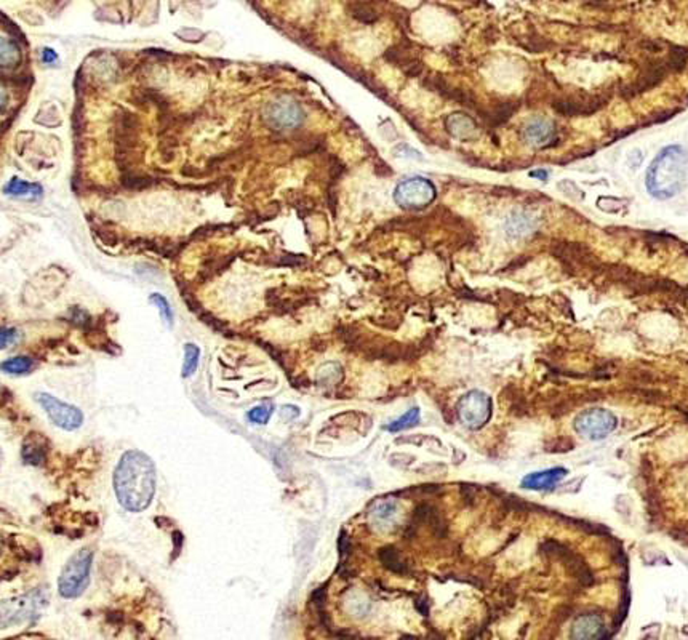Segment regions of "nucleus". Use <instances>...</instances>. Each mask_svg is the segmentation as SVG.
Masks as SVG:
<instances>
[{"mask_svg": "<svg viewBox=\"0 0 688 640\" xmlns=\"http://www.w3.org/2000/svg\"><path fill=\"white\" fill-rule=\"evenodd\" d=\"M118 503L130 512L148 509L156 493V464L146 453L130 450L118 461L114 472Z\"/></svg>", "mask_w": 688, "mask_h": 640, "instance_id": "obj_1", "label": "nucleus"}, {"mask_svg": "<svg viewBox=\"0 0 688 640\" xmlns=\"http://www.w3.org/2000/svg\"><path fill=\"white\" fill-rule=\"evenodd\" d=\"M647 191L652 197L667 200L688 186V151L677 144L666 146L647 170Z\"/></svg>", "mask_w": 688, "mask_h": 640, "instance_id": "obj_2", "label": "nucleus"}, {"mask_svg": "<svg viewBox=\"0 0 688 640\" xmlns=\"http://www.w3.org/2000/svg\"><path fill=\"white\" fill-rule=\"evenodd\" d=\"M50 591L47 587H39L24 596L15 597L11 600L2 602V628L6 629L10 626L34 623L42 615L45 606L49 605Z\"/></svg>", "mask_w": 688, "mask_h": 640, "instance_id": "obj_3", "label": "nucleus"}, {"mask_svg": "<svg viewBox=\"0 0 688 640\" xmlns=\"http://www.w3.org/2000/svg\"><path fill=\"white\" fill-rule=\"evenodd\" d=\"M93 556L95 552L91 551V547H82L66 562L58 579V589L64 599L81 597L87 589Z\"/></svg>", "mask_w": 688, "mask_h": 640, "instance_id": "obj_4", "label": "nucleus"}, {"mask_svg": "<svg viewBox=\"0 0 688 640\" xmlns=\"http://www.w3.org/2000/svg\"><path fill=\"white\" fill-rule=\"evenodd\" d=\"M437 191L434 184L426 178H408L403 180L394 191V200L399 207L405 210L426 208L434 202Z\"/></svg>", "mask_w": 688, "mask_h": 640, "instance_id": "obj_5", "label": "nucleus"}, {"mask_svg": "<svg viewBox=\"0 0 688 640\" xmlns=\"http://www.w3.org/2000/svg\"><path fill=\"white\" fill-rule=\"evenodd\" d=\"M456 412L466 427L480 429L492 418V399L482 391H469L460 399Z\"/></svg>", "mask_w": 688, "mask_h": 640, "instance_id": "obj_6", "label": "nucleus"}, {"mask_svg": "<svg viewBox=\"0 0 688 640\" xmlns=\"http://www.w3.org/2000/svg\"><path fill=\"white\" fill-rule=\"evenodd\" d=\"M618 426V418L605 408H592L578 415L575 420V431L590 440H602L610 435Z\"/></svg>", "mask_w": 688, "mask_h": 640, "instance_id": "obj_7", "label": "nucleus"}, {"mask_svg": "<svg viewBox=\"0 0 688 640\" xmlns=\"http://www.w3.org/2000/svg\"><path fill=\"white\" fill-rule=\"evenodd\" d=\"M264 121L274 130L296 128L304 121V111L292 98H279L264 109Z\"/></svg>", "mask_w": 688, "mask_h": 640, "instance_id": "obj_8", "label": "nucleus"}, {"mask_svg": "<svg viewBox=\"0 0 688 640\" xmlns=\"http://www.w3.org/2000/svg\"><path fill=\"white\" fill-rule=\"evenodd\" d=\"M39 404L42 405L45 413L58 427H63L66 431H74L81 427L84 423V415L77 407L66 404L50 394L39 392L36 395Z\"/></svg>", "mask_w": 688, "mask_h": 640, "instance_id": "obj_9", "label": "nucleus"}, {"mask_svg": "<svg viewBox=\"0 0 688 640\" xmlns=\"http://www.w3.org/2000/svg\"><path fill=\"white\" fill-rule=\"evenodd\" d=\"M525 141L535 148L551 146L555 140V127L546 118H535L524 128Z\"/></svg>", "mask_w": 688, "mask_h": 640, "instance_id": "obj_10", "label": "nucleus"}, {"mask_svg": "<svg viewBox=\"0 0 688 640\" xmlns=\"http://www.w3.org/2000/svg\"><path fill=\"white\" fill-rule=\"evenodd\" d=\"M565 467H552V469L532 472L522 479V487L527 490H552V488L564 480L567 476Z\"/></svg>", "mask_w": 688, "mask_h": 640, "instance_id": "obj_11", "label": "nucleus"}, {"mask_svg": "<svg viewBox=\"0 0 688 640\" xmlns=\"http://www.w3.org/2000/svg\"><path fill=\"white\" fill-rule=\"evenodd\" d=\"M49 454V440L42 434L31 432L26 435L23 442L21 457L26 464L31 466H41L45 463Z\"/></svg>", "mask_w": 688, "mask_h": 640, "instance_id": "obj_12", "label": "nucleus"}, {"mask_svg": "<svg viewBox=\"0 0 688 640\" xmlns=\"http://www.w3.org/2000/svg\"><path fill=\"white\" fill-rule=\"evenodd\" d=\"M572 637L580 640L604 639V637H608V634L602 618H599L597 615H585V616H580L577 621L573 623Z\"/></svg>", "mask_w": 688, "mask_h": 640, "instance_id": "obj_13", "label": "nucleus"}, {"mask_svg": "<svg viewBox=\"0 0 688 640\" xmlns=\"http://www.w3.org/2000/svg\"><path fill=\"white\" fill-rule=\"evenodd\" d=\"M447 130L456 140L462 141H471L479 136L477 123L474 122V118L467 114H462V112H456V114H452L447 118Z\"/></svg>", "mask_w": 688, "mask_h": 640, "instance_id": "obj_14", "label": "nucleus"}, {"mask_svg": "<svg viewBox=\"0 0 688 640\" xmlns=\"http://www.w3.org/2000/svg\"><path fill=\"white\" fill-rule=\"evenodd\" d=\"M535 228H537V221L533 220V216L522 212H514L505 224L506 234L509 237H514V239H520V237L532 234Z\"/></svg>", "mask_w": 688, "mask_h": 640, "instance_id": "obj_15", "label": "nucleus"}, {"mask_svg": "<svg viewBox=\"0 0 688 640\" xmlns=\"http://www.w3.org/2000/svg\"><path fill=\"white\" fill-rule=\"evenodd\" d=\"M397 514H399V507H397L394 501H380V503L373 507L372 520L376 529L389 530L395 522Z\"/></svg>", "mask_w": 688, "mask_h": 640, "instance_id": "obj_16", "label": "nucleus"}, {"mask_svg": "<svg viewBox=\"0 0 688 640\" xmlns=\"http://www.w3.org/2000/svg\"><path fill=\"white\" fill-rule=\"evenodd\" d=\"M32 368H34V360L31 357H24V355L6 359L2 362V370L10 375H28Z\"/></svg>", "mask_w": 688, "mask_h": 640, "instance_id": "obj_17", "label": "nucleus"}, {"mask_svg": "<svg viewBox=\"0 0 688 640\" xmlns=\"http://www.w3.org/2000/svg\"><path fill=\"white\" fill-rule=\"evenodd\" d=\"M418 423H420V408L415 407V408H410V410L405 415H402L399 420L393 421V423L388 426V431L400 432V431H405V429L416 426Z\"/></svg>", "mask_w": 688, "mask_h": 640, "instance_id": "obj_18", "label": "nucleus"}, {"mask_svg": "<svg viewBox=\"0 0 688 640\" xmlns=\"http://www.w3.org/2000/svg\"><path fill=\"white\" fill-rule=\"evenodd\" d=\"M6 193L11 194V195H18V197H36V195H41L42 194V188L39 186V184H32V183H26V181H19V180H11V183L9 184V188H6Z\"/></svg>", "mask_w": 688, "mask_h": 640, "instance_id": "obj_19", "label": "nucleus"}, {"mask_svg": "<svg viewBox=\"0 0 688 640\" xmlns=\"http://www.w3.org/2000/svg\"><path fill=\"white\" fill-rule=\"evenodd\" d=\"M198 357H201V349H198L196 345L184 346V364H183V373H181L183 378H189V376L194 375L198 365Z\"/></svg>", "mask_w": 688, "mask_h": 640, "instance_id": "obj_20", "label": "nucleus"}, {"mask_svg": "<svg viewBox=\"0 0 688 640\" xmlns=\"http://www.w3.org/2000/svg\"><path fill=\"white\" fill-rule=\"evenodd\" d=\"M19 61V49L11 41L2 37V66L4 68H13Z\"/></svg>", "mask_w": 688, "mask_h": 640, "instance_id": "obj_21", "label": "nucleus"}, {"mask_svg": "<svg viewBox=\"0 0 688 640\" xmlns=\"http://www.w3.org/2000/svg\"><path fill=\"white\" fill-rule=\"evenodd\" d=\"M149 301L152 303V305H156L158 308L162 319L167 322L170 327L173 325V311H171L170 303L167 301V298H165V296H162V295H158V293H154V295L149 296Z\"/></svg>", "mask_w": 688, "mask_h": 640, "instance_id": "obj_22", "label": "nucleus"}, {"mask_svg": "<svg viewBox=\"0 0 688 640\" xmlns=\"http://www.w3.org/2000/svg\"><path fill=\"white\" fill-rule=\"evenodd\" d=\"M270 415H273V407H270V405H260V407L251 408V410L248 412V420L253 421V423H256V425H266L269 418H270Z\"/></svg>", "mask_w": 688, "mask_h": 640, "instance_id": "obj_23", "label": "nucleus"}, {"mask_svg": "<svg viewBox=\"0 0 688 640\" xmlns=\"http://www.w3.org/2000/svg\"><path fill=\"white\" fill-rule=\"evenodd\" d=\"M19 335L15 328H2V349L13 346L18 341Z\"/></svg>", "mask_w": 688, "mask_h": 640, "instance_id": "obj_24", "label": "nucleus"}, {"mask_svg": "<svg viewBox=\"0 0 688 640\" xmlns=\"http://www.w3.org/2000/svg\"><path fill=\"white\" fill-rule=\"evenodd\" d=\"M394 154H395L397 157H399V156H400V157H412V159H413V157H415V159H418V161H421V159H423V156H421L420 153H416L415 149L408 148L407 144H402V146L395 148Z\"/></svg>", "mask_w": 688, "mask_h": 640, "instance_id": "obj_25", "label": "nucleus"}, {"mask_svg": "<svg viewBox=\"0 0 688 640\" xmlns=\"http://www.w3.org/2000/svg\"><path fill=\"white\" fill-rule=\"evenodd\" d=\"M42 55H44V61H45V63H49V61H50L49 58H51L53 61H55V59H56V54H55V51H53L51 49H45Z\"/></svg>", "mask_w": 688, "mask_h": 640, "instance_id": "obj_26", "label": "nucleus"}, {"mask_svg": "<svg viewBox=\"0 0 688 640\" xmlns=\"http://www.w3.org/2000/svg\"><path fill=\"white\" fill-rule=\"evenodd\" d=\"M530 176H533V178H541V180H547V171H545V170L532 171Z\"/></svg>", "mask_w": 688, "mask_h": 640, "instance_id": "obj_27", "label": "nucleus"}]
</instances>
